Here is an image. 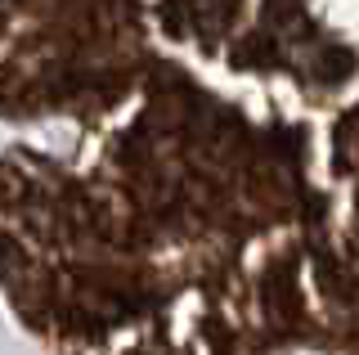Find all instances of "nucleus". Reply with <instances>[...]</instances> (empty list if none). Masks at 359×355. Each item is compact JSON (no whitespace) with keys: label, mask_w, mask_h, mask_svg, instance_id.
Masks as SVG:
<instances>
[{"label":"nucleus","mask_w":359,"mask_h":355,"mask_svg":"<svg viewBox=\"0 0 359 355\" xmlns=\"http://www.w3.org/2000/svg\"><path fill=\"white\" fill-rule=\"evenodd\" d=\"M0 293L50 355H359V0H0Z\"/></svg>","instance_id":"obj_1"}]
</instances>
